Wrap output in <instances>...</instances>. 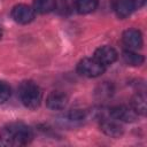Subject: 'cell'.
<instances>
[{
    "label": "cell",
    "instance_id": "cell-1",
    "mask_svg": "<svg viewBox=\"0 0 147 147\" xmlns=\"http://www.w3.org/2000/svg\"><path fill=\"white\" fill-rule=\"evenodd\" d=\"M33 138L31 127L23 123H10L0 131V146L15 147L28 145Z\"/></svg>",
    "mask_w": 147,
    "mask_h": 147
},
{
    "label": "cell",
    "instance_id": "cell-2",
    "mask_svg": "<svg viewBox=\"0 0 147 147\" xmlns=\"http://www.w3.org/2000/svg\"><path fill=\"white\" fill-rule=\"evenodd\" d=\"M18 94L24 107L31 110L39 108L42 100V92L41 88L34 82L32 80L22 82L18 88Z\"/></svg>",
    "mask_w": 147,
    "mask_h": 147
},
{
    "label": "cell",
    "instance_id": "cell-3",
    "mask_svg": "<svg viewBox=\"0 0 147 147\" xmlns=\"http://www.w3.org/2000/svg\"><path fill=\"white\" fill-rule=\"evenodd\" d=\"M106 70V67L100 64L94 57H85L80 60L77 64V72L80 76L88 77V78H95L101 76Z\"/></svg>",
    "mask_w": 147,
    "mask_h": 147
},
{
    "label": "cell",
    "instance_id": "cell-4",
    "mask_svg": "<svg viewBox=\"0 0 147 147\" xmlns=\"http://www.w3.org/2000/svg\"><path fill=\"white\" fill-rule=\"evenodd\" d=\"M10 15H11V18L16 23L28 24L33 21L34 16H36V11L32 7L24 5V3H20V5H16L13 7Z\"/></svg>",
    "mask_w": 147,
    "mask_h": 147
},
{
    "label": "cell",
    "instance_id": "cell-5",
    "mask_svg": "<svg viewBox=\"0 0 147 147\" xmlns=\"http://www.w3.org/2000/svg\"><path fill=\"white\" fill-rule=\"evenodd\" d=\"M100 129L106 136L111 138H119L124 133V129L121 123L111 117H102L100 121Z\"/></svg>",
    "mask_w": 147,
    "mask_h": 147
},
{
    "label": "cell",
    "instance_id": "cell-6",
    "mask_svg": "<svg viewBox=\"0 0 147 147\" xmlns=\"http://www.w3.org/2000/svg\"><path fill=\"white\" fill-rule=\"evenodd\" d=\"M123 44L130 51H138L142 47V34L137 29H127L122 36Z\"/></svg>",
    "mask_w": 147,
    "mask_h": 147
},
{
    "label": "cell",
    "instance_id": "cell-7",
    "mask_svg": "<svg viewBox=\"0 0 147 147\" xmlns=\"http://www.w3.org/2000/svg\"><path fill=\"white\" fill-rule=\"evenodd\" d=\"M109 117L118 122H133L137 118V113L127 106H115L108 111Z\"/></svg>",
    "mask_w": 147,
    "mask_h": 147
},
{
    "label": "cell",
    "instance_id": "cell-8",
    "mask_svg": "<svg viewBox=\"0 0 147 147\" xmlns=\"http://www.w3.org/2000/svg\"><path fill=\"white\" fill-rule=\"evenodd\" d=\"M117 56H118V54H117L116 49L106 45V46H101V47L96 48L93 57L103 67H108L117 60Z\"/></svg>",
    "mask_w": 147,
    "mask_h": 147
},
{
    "label": "cell",
    "instance_id": "cell-9",
    "mask_svg": "<svg viewBox=\"0 0 147 147\" xmlns=\"http://www.w3.org/2000/svg\"><path fill=\"white\" fill-rule=\"evenodd\" d=\"M69 96L61 91H53L46 98V106L52 110H62L67 107Z\"/></svg>",
    "mask_w": 147,
    "mask_h": 147
},
{
    "label": "cell",
    "instance_id": "cell-10",
    "mask_svg": "<svg viewBox=\"0 0 147 147\" xmlns=\"http://www.w3.org/2000/svg\"><path fill=\"white\" fill-rule=\"evenodd\" d=\"M114 10L119 18H125L136 10V7L131 0H115Z\"/></svg>",
    "mask_w": 147,
    "mask_h": 147
},
{
    "label": "cell",
    "instance_id": "cell-11",
    "mask_svg": "<svg viewBox=\"0 0 147 147\" xmlns=\"http://www.w3.org/2000/svg\"><path fill=\"white\" fill-rule=\"evenodd\" d=\"M131 108L137 113V115L145 116L147 111V102L145 93H137L131 99Z\"/></svg>",
    "mask_w": 147,
    "mask_h": 147
},
{
    "label": "cell",
    "instance_id": "cell-12",
    "mask_svg": "<svg viewBox=\"0 0 147 147\" xmlns=\"http://www.w3.org/2000/svg\"><path fill=\"white\" fill-rule=\"evenodd\" d=\"M54 10H56L57 14L63 16L71 15L74 10H76V2L75 0H56Z\"/></svg>",
    "mask_w": 147,
    "mask_h": 147
},
{
    "label": "cell",
    "instance_id": "cell-13",
    "mask_svg": "<svg viewBox=\"0 0 147 147\" xmlns=\"http://www.w3.org/2000/svg\"><path fill=\"white\" fill-rule=\"evenodd\" d=\"M122 57L126 64L132 65V67L141 65L145 61V57L141 54H138L136 51H130V49L124 51L122 54Z\"/></svg>",
    "mask_w": 147,
    "mask_h": 147
},
{
    "label": "cell",
    "instance_id": "cell-14",
    "mask_svg": "<svg viewBox=\"0 0 147 147\" xmlns=\"http://www.w3.org/2000/svg\"><path fill=\"white\" fill-rule=\"evenodd\" d=\"M56 0H33V9L39 14H47L55 9Z\"/></svg>",
    "mask_w": 147,
    "mask_h": 147
},
{
    "label": "cell",
    "instance_id": "cell-15",
    "mask_svg": "<svg viewBox=\"0 0 147 147\" xmlns=\"http://www.w3.org/2000/svg\"><path fill=\"white\" fill-rule=\"evenodd\" d=\"M76 10L79 14H90L98 7L96 0H75Z\"/></svg>",
    "mask_w": 147,
    "mask_h": 147
},
{
    "label": "cell",
    "instance_id": "cell-16",
    "mask_svg": "<svg viewBox=\"0 0 147 147\" xmlns=\"http://www.w3.org/2000/svg\"><path fill=\"white\" fill-rule=\"evenodd\" d=\"M10 94H11V91L9 85L5 82H0V105L5 103L10 98Z\"/></svg>",
    "mask_w": 147,
    "mask_h": 147
},
{
    "label": "cell",
    "instance_id": "cell-17",
    "mask_svg": "<svg viewBox=\"0 0 147 147\" xmlns=\"http://www.w3.org/2000/svg\"><path fill=\"white\" fill-rule=\"evenodd\" d=\"M111 93H113V88H111V85H109V84H103V85H101L100 86V95H101V98L102 96H110L111 95Z\"/></svg>",
    "mask_w": 147,
    "mask_h": 147
},
{
    "label": "cell",
    "instance_id": "cell-18",
    "mask_svg": "<svg viewBox=\"0 0 147 147\" xmlns=\"http://www.w3.org/2000/svg\"><path fill=\"white\" fill-rule=\"evenodd\" d=\"M131 2L134 5L136 9H138V8H140V7H142L145 5L146 0H131Z\"/></svg>",
    "mask_w": 147,
    "mask_h": 147
},
{
    "label": "cell",
    "instance_id": "cell-19",
    "mask_svg": "<svg viewBox=\"0 0 147 147\" xmlns=\"http://www.w3.org/2000/svg\"><path fill=\"white\" fill-rule=\"evenodd\" d=\"M1 34H2V31H1V26H0V38H1Z\"/></svg>",
    "mask_w": 147,
    "mask_h": 147
}]
</instances>
